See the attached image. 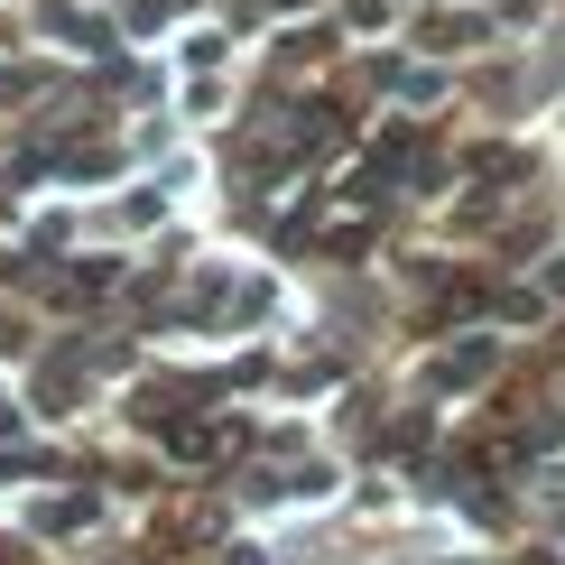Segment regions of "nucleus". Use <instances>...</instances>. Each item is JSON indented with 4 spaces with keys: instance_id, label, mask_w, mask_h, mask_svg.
Returning <instances> with one entry per match:
<instances>
[{
    "instance_id": "nucleus-1",
    "label": "nucleus",
    "mask_w": 565,
    "mask_h": 565,
    "mask_svg": "<svg viewBox=\"0 0 565 565\" xmlns=\"http://www.w3.org/2000/svg\"><path fill=\"white\" fill-rule=\"evenodd\" d=\"M482 371H491V343H463V352H445L427 381H436V390H463V381H482Z\"/></svg>"
}]
</instances>
